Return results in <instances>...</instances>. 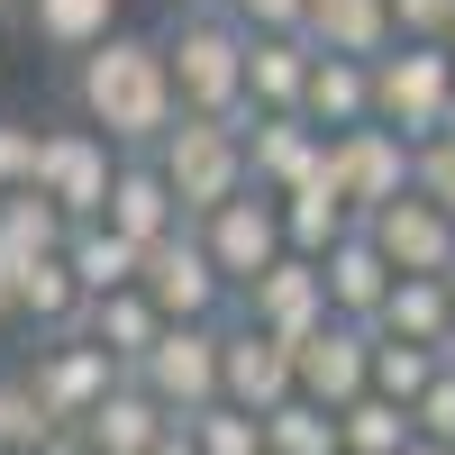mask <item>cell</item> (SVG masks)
Returning a JSON list of instances; mask_svg holds the SVG:
<instances>
[{"label": "cell", "mask_w": 455, "mask_h": 455, "mask_svg": "<svg viewBox=\"0 0 455 455\" xmlns=\"http://www.w3.org/2000/svg\"><path fill=\"white\" fill-rule=\"evenodd\" d=\"M137 283H146V300H156L164 319H228V310H237V283L210 264L201 228L156 237V246H146V264H137Z\"/></svg>", "instance_id": "52a82bcc"}, {"label": "cell", "mask_w": 455, "mask_h": 455, "mask_svg": "<svg viewBox=\"0 0 455 455\" xmlns=\"http://www.w3.org/2000/svg\"><path fill=\"white\" fill-rule=\"evenodd\" d=\"M64 237H73V219L36 192H0V255H19V264H36V255H64Z\"/></svg>", "instance_id": "83f0119b"}, {"label": "cell", "mask_w": 455, "mask_h": 455, "mask_svg": "<svg viewBox=\"0 0 455 455\" xmlns=\"http://www.w3.org/2000/svg\"><path fill=\"white\" fill-rule=\"evenodd\" d=\"M19 328V255H0V337Z\"/></svg>", "instance_id": "f35d334b"}, {"label": "cell", "mask_w": 455, "mask_h": 455, "mask_svg": "<svg viewBox=\"0 0 455 455\" xmlns=\"http://www.w3.org/2000/svg\"><path fill=\"white\" fill-rule=\"evenodd\" d=\"M291 383L310 392V401H328V410H347L355 392H373V328H364V319L310 328V337L291 347Z\"/></svg>", "instance_id": "4fadbf2b"}, {"label": "cell", "mask_w": 455, "mask_h": 455, "mask_svg": "<svg viewBox=\"0 0 455 455\" xmlns=\"http://www.w3.org/2000/svg\"><path fill=\"white\" fill-rule=\"evenodd\" d=\"M83 310H92V291L73 283L64 255L19 264V328H28V337H73V328H83Z\"/></svg>", "instance_id": "603a6c76"}, {"label": "cell", "mask_w": 455, "mask_h": 455, "mask_svg": "<svg viewBox=\"0 0 455 455\" xmlns=\"http://www.w3.org/2000/svg\"><path fill=\"white\" fill-rule=\"evenodd\" d=\"M83 337H100L119 364H137L146 347L164 337V310L146 300V283H119V291H92V310H83Z\"/></svg>", "instance_id": "484cf974"}, {"label": "cell", "mask_w": 455, "mask_h": 455, "mask_svg": "<svg viewBox=\"0 0 455 455\" xmlns=\"http://www.w3.org/2000/svg\"><path fill=\"white\" fill-rule=\"evenodd\" d=\"M192 228H201L210 264H219V274L237 283V291H246L274 255H291V246H283V201H274V192H255V182H246L237 201H219L210 219H192Z\"/></svg>", "instance_id": "8fae6325"}, {"label": "cell", "mask_w": 455, "mask_h": 455, "mask_svg": "<svg viewBox=\"0 0 455 455\" xmlns=\"http://www.w3.org/2000/svg\"><path fill=\"white\" fill-rule=\"evenodd\" d=\"M446 310H455V274H446Z\"/></svg>", "instance_id": "f6af8a7d"}, {"label": "cell", "mask_w": 455, "mask_h": 455, "mask_svg": "<svg viewBox=\"0 0 455 455\" xmlns=\"http://www.w3.org/2000/svg\"><path fill=\"white\" fill-rule=\"evenodd\" d=\"M64 109H73V119H92L119 156H156L164 128L182 119L164 36H156V28H109L92 55L64 64Z\"/></svg>", "instance_id": "6da1fadb"}, {"label": "cell", "mask_w": 455, "mask_h": 455, "mask_svg": "<svg viewBox=\"0 0 455 455\" xmlns=\"http://www.w3.org/2000/svg\"><path fill=\"white\" fill-rule=\"evenodd\" d=\"M319 274H328V310H337V319H364V328L383 319V300H392V283H401V274H392V255L373 246V228H364V219L319 255Z\"/></svg>", "instance_id": "2e32d148"}, {"label": "cell", "mask_w": 455, "mask_h": 455, "mask_svg": "<svg viewBox=\"0 0 455 455\" xmlns=\"http://www.w3.org/2000/svg\"><path fill=\"white\" fill-rule=\"evenodd\" d=\"M291 392H300V383H291V347L228 310V319H219V401H237V410L264 419V410L291 401Z\"/></svg>", "instance_id": "7c38bea8"}, {"label": "cell", "mask_w": 455, "mask_h": 455, "mask_svg": "<svg viewBox=\"0 0 455 455\" xmlns=\"http://www.w3.org/2000/svg\"><path fill=\"white\" fill-rule=\"evenodd\" d=\"M164 428H173V410H164L156 392H146L137 373H119V383H109V401H100L92 419H83V437H92L100 455H146V446H156Z\"/></svg>", "instance_id": "44dd1931"}, {"label": "cell", "mask_w": 455, "mask_h": 455, "mask_svg": "<svg viewBox=\"0 0 455 455\" xmlns=\"http://www.w3.org/2000/svg\"><path fill=\"white\" fill-rule=\"evenodd\" d=\"M310 28H246V100L255 109H300V92H310Z\"/></svg>", "instance_id": "e0dca14e"}, {"label": "cell", "mask_w": 455, "mask_h": 455, "mask_svg": "<svg viewBox=\"0 0 455 455\" xmlns=\"http://www.w3.org/2000/svg\"><path fill=\"white\" fill-rule=\"evenodd\" d=\"M401 455H455V446H437V437H410V446H401Z\"/></svg>", "instance_id": "60d3db41"}, {"label": "cell", "mask_w": 455, "mask_h": 455, "mask_svg": "<svg viewBox=\"0 0 455 455\" xmlns=\"http://www.w3.org/2000/svg\"><path fill=\"white\" fill-rule=\"evenodd\" d=\"M46 401H36V383H28V364H10L0 373V455H36L46 446Z\"/></svg>", "instance_id": "4dcf8cb0"}, {"label": "cell", "mask_w": 455, "mask_h": 455, "mask_svg": "<svg viewBox=\"0 0 455 455\" xmlns=\"http://www.w3.org/2000/svg\"><path fill=\"white\" fill-rule=\"evenodd\" d=\"M109 182H119V146H109L92 119H64L36 128V192H46L64 219H100L109 210Z\"/></svg>", "instance_id": "5b68a950"}, {"label": "cell", "mask_w": 455, "mask_h": 455, "mask_svg": "<svg viewBox=\"0 0 455 455\" xmlns=\"http://www.w3.org/2000/svg\"><path fill=\"white\" fill-rule=\"evenodd\" d=\"M328 156V128H310L300 109H255L246 119V173H255V192H291V182H310Z\"/></svg>", "instance_id": "9a60e30c"}, {"label": "cell", "mask_w": 455, "mask_h": 455, "mask_svg": "<svg viewBox=\"0 0 455 455\" xmlns=\"http://www.w3.org/2000/svg\"><path fill=\"white\" fill-rule=\"evenodd\" d=\"M228 10H237V28H300L310 0H228Z\"/></svg>", "instance_id": "74e56055"}, {"label": "cell", "mask_w": 455, "mask_h": 455, "mask_svg": "<svg viewBox=\"0 0 455 455\" xmlns=\"http://www.w3.org/2000/svg\"><path fill=\"white\" fill-rule=\"evenodd\" d=\"M19 10H28V0H0V19H10V28H19Z\"/></svg>", "instance_id": "7bdbcfd3"}, {"label": "cell", "mask_w": 455, "mask_h": 455, "mask_svg": "<svg viewBox=\"0 0 455 455\" xmlns=\"http://www.w3.org/2000/svg\"><path fill=\"white\" fill-rule=\"evenodd\" d=\"M164 64H173V92L192 119H228L246 109V28L237 10H164Z\"/></svg>", "instance_id": "7a4b0ae2"}, {"label": "cell", "mask_w": 455, "mask_h": 455, "mask_svg": "<svg viewBox=\"0 0 455 455\" xmlns=\"http://www.w3.org/2000/svg\"><path fill=\"white\" fill-rule=\"evenodd\" d=\"M92 455H100V446H92Z\"/></svg>", "instance_id": "bcb514c9"}, {"label": "cell", "mask_w": 455, "mask_h": 455, "mask_svg": "<svg viewBox=\"0 0 455 455\" xmlns=\"http://www.w3.org/2000/svg\"><path fill=\"white\" fill-rule=\"evenodd\" d=\"M337 437H347V455H401L419 437V419H410V401H392V392H355L337 410Z\"/></svg>", "instance_id": "f546056e"}, {"label": "cell", "mask_w": 455, "mask_h": 455, "mask_svg": "<svg viewBox=\"0 0 455 455\" xmlns=\"http://www.w3.org/2000/svg\"><path fill=\"white\" fill-rule=\"evenodd\" d=\"M164 10H228V0H164Z\"/></svg>", "instance_id": "b9f144b4"}, {"label": "cell", "mask_w": 455, "mask_h": 455, "mask_svg": "<svg viewBox=\"0 0 455 455\" xmlns=\"http://www.w3.org/2000/svg\"><path fill=\"white\" fill-rule=\"evenodd\" d=\"M347 228H355V201L337 192V173H328V156H319V173L283 192V246H291V255H328Z\"/></svg>", "instance_id": "ffe728a7"}, {"label": "cell", "mask_w": 455, "mask_h": 455, "mask_svg": "<svg viewBox=\"0 0 455 455\" xmlns=\"http://www.w3.org/2000/svg\"><path fill=\"white\" fill-rule=\"evenodd\" d=\"M146 455H201V446H192V428H182V419H173V428H164L156 446H146Z\"/></svg>", "instance_id": "ab89813d"}, {"label": "cell", "mask_w": 455, "mask_h": 455, "mask_svg": "<svg viewBox=\"0 0 455 455\" xmlns=\"http://www.w3.org/2000/svg\"><path fill=\"white\" fill-rule=\"evenodd\" d=\"M19 28H28V46H36V55L73 64V55H92L109 28H128V19H119V0H28Z\"/></svg>", "instance_id": "d6986e66"}, {"label": "cell", "mask_w": 455, "mask_h": 455, "mask_svg": "<svg viewBox=\"0 0 455 455\" xmlns=\"http://www.w3.org/2000/svg\"><path fill=\"white\" fill-rule=\"evenodd\" d=\"M128 373L173 410V419H192L201 401H219V319H164V337Z\"/></svg>", "instance_id": "9c48e42d"}, {"label": "cell", "mask_w": 455, "mask_h": 455, "mask_svg": "<svg viewBox=\"0 0 455 455\" xmlns=\"http://www.w3.org/2000/svg\"><path fill=\"white\" fill-rule=\"evenodd\" d=\"M264 455H347V437H337V410L310 401V392H291L264 410Z\"/></svg>", "instance_id": "f1b7e54d"}, {"label": "cell", "mask_w": 455, "mask_h": 455, "mask_svg": "<svg viewBox=\"0 0 455 455\" xmlns=\"http://www.w3.org/2000/svg\"><path fill=\"white\" fill-rule=\"evenodd\" d=\"M364 228H373V246L392 255V274H455V210L428 201L419 182H410L401 201H383Z\"/></svg>", "instance_id": "5bb4252c"}, {"label": "cell", "mask_w": 455, "mask_h": 455, "mask_svg": "<svg viewBox=\"0 0 455 455\" xmlns=\"http://www.w3.org/2000/svg\"><path fill=\"white\" fill-rule=\"evenodd\" d=\"M300 119L310 128H364L373 119V64L364 55H319L310 64V92H300Z\"/></svg>", "instance_id": "cb8c5ba5"}, {"label": "cell", "mask_w": 455, "mask_h": 455, "mask_svg": "<svg viewBox=\"0 0 455 455\" xmlns=\"http://www.w3.org/2000/svg\"><path fill=\"white\" fill-rule=\"evenodd\" d=\"M36 182V128L0 109V192H28Z\"/></svg>", "instance_id": "e575fe53"}, {"label": "cell", "mask_w": 455, "mask_h": 455, "mask_svg": "<svg viewBox=\"0 0 455 455\" xmlns=\"http://www.w3.org/2000/svg\"><path fill=\"white\" fill-rule=\"evenodd\" d=\"M419 192L455 210V128H437V137H419Z\"/></svg>", "instance_id": "d590c367"}, {"label": "cell", "mask_w": 455, "mask_h": 455, "mask_svg": "<svg viewBox=\"0 0 455 455\" xmlns=\"http://www.w3.org/2000/svg\"><path fill=\"white\" fill-rule=\"evenodd\" d=\"M437 364H446L437 347H410V337H383V328H373V392H392V401H419Z\"/></svg>", "instance_id": "d6a6232c"}, {"label": "cell", "mask_w": 455, "mask_h": 455, "mask_svg": "<svg viewBox=\"0 0 455 455\" xmlns=\"http://www.w3.org/2000/svg\"><path fill=\"white\" fill-rule=\"evenodd\" d=\"M328 173H337V192L355 201V219H373L383 201H401L410 182H419V146L401 128H383V119H364V128L328 137Z\"/></svg>", "instance_id": "ba28073f"}, {"label": "cell", "mask_w": 455, "mask_h": 455, "mask_svg": "<svg viewBox=\"0 0 455 455\" xmlns=\"http://www.w3.org/2000/svg\"><path fill=\"white\" fill-rule=\"evenodd\" d=\"M100 219L119 228V237H137V246H156V237H173V228H192L156 156H119V182H109V210H100Z\"/></svg>", "instance_id": "ac0fdd59"}, {"label": "cell", "mask_w": 455, "mask_h": 455, "mask_svg": "<svg viewBox=\"0 0 455 455\" xmlns=\"http://www.w3.org/2000/svg\"><path fill=\"white\" fill-rule=\"evenodd\" d=\"M437 46H446V55H455V28H446V36H437Z\"/></svg>", "instance_id": "ee69618b"}, {"label": "cell", "mask_w": 455, "mask_h": 455, "mask_svg": "<svg viewBox=\"0 0 455 455\" xmlns=\"http://www.w3.org/2000/svg\"><path fill=\"white\" fill-rule=\"evenodd\" d=\"M300 28H310V46H319V55H364V64L401 46L392 0H310V19H300Z\"/></svg>", "instance_id": "7402d4cb"}, {"label": "cell", "mask_w": 455, "mask_h": 455, "mask_svg": "<svg viewBox=\"0 0 455 455\" xmlns=\"http://www.w3.org/2000/svg\"><path fill=\"white\" fill-rule=\"evenodd\" d=\"M373 328H383V337H410V347H437V355L455 364V310H446V274H401Z\"/></svg>", "instance_id": "d4e9b609"}, {"label": "cell", "mask_w": 455, "mask_h": 455, "mask_svg": "<svg viewBox=\"0 0 455 455\" xmlns=\"http://www.w3.org/2000/svg\"><path fill=\"white\" fill-rule=\"evenodd\" d=\"M182 428H192L201 455H264V419H255V410H237V401H201Z\"/></svg>", "instance_id": "1f68e13d"}, {"label": "cell", "mask_w": 455, "mask_h": 455, "mask_svg": "<svg viewBox=\"0 0 455 455\" xmlns=\"http://www.w3.org/2000/svg\"><path fill=\"white\" fill-rule=\"evenodd\" d=\"M410 419H419V437L455 446V364H437V373H428V392L410 401Z\"/></svg>", "instance_id": "836d02e7"}, {"label": "cell", "mask_w": 455, "mask_h": 455, "mask_svg": "<svg viewBox=\"0 0 455 455\" xmlns=\"http://www.w3.org/2000/svg\"><path fill=\"white\" fill-rule=\"evenodd\" d=\"M373 119L401 128L410 146L455 119V55L437 36H401L392 55H373Z\"/></svg>", "instance_id": "3957f363"}, {"label": "cell", "mask_w": 455, "mask_h": 455, "mask_svg": "<svg viewBox=\"0 0 455 455\" xmlns=\"http://www.w3.org/2000/svg\"><path fill=\"white\" fill-rule=\"evenodd\" d=\"M64 264H73V283H83V291H119V283H137L146 246H137V237H119L109 219H73V237H64Z\"/></svg>", "instance_id": "4316f807"}, {"label": "cell", "mask_w": 455, "mask_h": 455, "mask_svg": "<svg viewBox=\"0 0 455 455\" xmlns=\"http://www.w3.org/2000/svg\"><path fill=\"white\" fill-rule=\"evenodd\" d=\"M237 319H255L264 337H283V347H300L310 328H328V274H319V255H274L264 274L237 291Z\"/></svg>", "instance_id": "30bf717a"}, {"label": "cell", "mask_w": 455, "mask_h": 455, "mask_svg": "<svg viewBox=\"0 0 455 455\" xmlns=\"http://www.w3.org/2000/svg\"><path fill=\"white\" fill-rule=\"evenodd\" d=\"M392 28L401 36H446L455 28V0H392Z\"/></svg>", "instance_id": "8d00e7d4"}, {"label": "cell", "mask_w": 455, "mask_h": 455, "mask_svg": "<svg viewBox=\"0 0 455 455\" xmlns=\"http://www.w3.org/2000/svg\"><path fill=\"white\" fill-rule=\"evenodd\" d=\"M156 164H164V182H173V201H182V219H210L219 201H237L246 192V137L228 128V119H182L164 128V146H156Z\"/></svg>", "instance_id": "277c9868"}, {"label": "cell", "mask_w": 455, "mask_h": 455, "mask_svg": "<svg viewBox=\"0 0 455 455\" xmlns=\"http://www.w3.org/2000/svg\"><path fill=\"white\" fill-rule=\"evenodd\" d=\"M119 373H128V364L109 355L100 337H83V328H73V337H36V355H28V383H36V401H46L55 428H83L92 410L109 401Z\"/></svg>", "instance_id": "8992f818"}]
</instances>
